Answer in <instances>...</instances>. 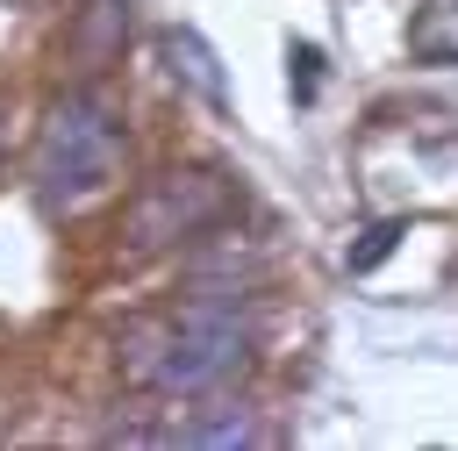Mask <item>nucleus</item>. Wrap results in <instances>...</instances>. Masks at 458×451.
<instances>
[{"instance_id":"obj_1","label":"nucleus","mask_w":458,"mask_h":451,"mask_svg":"<svg viewBox=\"0 0 458 451\" xmlns=\"http://www.w3.org/2000/svg\"><path fill=\"white\" fill-rule=\"evenodd\" d=\"M114 365H122V379L157 387V394H215L250 365V329L208 286L179 322H129L114 344Z\"/></svg>"},{"instance_id":"obj_2","label":"nucleus","mask_w":458,"mask_h":451,"mask_svg":"<svg viewBox=\"0 0 458 451\" xmlns=\"http://www.w3.org/2000/svg\"><path fill=\"white\" fill-rule=\"evenodd\" d=\"M114 157H122V122L100 93H64L36 136V193L72 215L86 200H100L114 186Z\"/></svg>"},{"instance_id":"obj_3","label":"nucleus","mask_w":458,"mask_h":451,"mask_svg":"<svg viewBox=\"0 0 458 451\" xmlns=\"http://www.w3.org/2000/svg\"><path fill=\"white\" fill-rule=\"evenodd\" d=\"M222 208H229V186H222L215 172H157V179L129 200V215H122V243H129V251L186 243V236L215 229Z\"/></svg>"},{"instance_id":"obj_4","label":"nucleus","mask_w":458,"mask_h":451,"mask_svg":"<svg viewBox=\"0 0 458 451\" xmlns=\"http://www.w3.org/2000/svg\"><path fill=\"white\" fill-rule=\"evenodd\" d=\"M157 50H165V72L193 93V100H208V107H229V79H222V57L208 50V36L200 29H186V21H172L165 36H157Z\"/></svg>"},{"instance_id":"obj_5","label":"nucleus","mask_w":458,"mask_h":451,"mask_svg":"<svg viewBox=\"0 0 458 451\" xmlns=\"http://www.w3.org/2000/svg\"><path fill=\"white\" fill-rule=\"evenodd\" d=\"M401 236H408V222H394V215H386V222H372V229H358V243L344 251V272H351V279L379 272V265L401 251Z\"/></svg>"},{"instance_id":"obj_6","label":"nucleus","mask_w":458,"mask_h":451,"mask_svg":"<svg viewBox=\"0 0 458 451\" xmlns=\"http://www.w3.org/2000/svg\"><path fill=\"white\" fill-rule=\"evenodd\" d=\"M122 29H129V14H122V0H93L86 14H79V57H107L114 43H122Z\"/></svg>"},{"instance_id":"obj_7","label":"nucleus","mask_w":458,"mask_h":451,"mask_svg":"<svg viewBox=\"0 0 458 451\" xmlns=\"http://www.w3.org/2000/svg\"><path fill=\"white\" fill-rule=\"evenodd\" d=\"M179 444H258V422H250L243 408H222V415H208V422H186Z\"/></svg>"},{"instance_id":"obj_8","label":"nucleus","mask_w":458,"mask_h":451,"mask_svg":"<svg viewBox=\"0 0 458 451\" xmlns=\"http://www.w3.org/2000/svg\"><path fill=\"white\" fill-rule=\"evenodd\" d=\"M286 79H293V100H315V86H322V50H315V43H286Z\"/></svg>"}]
</instances>
